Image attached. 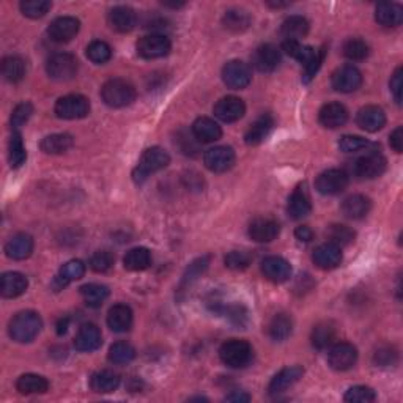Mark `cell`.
<instances>
[{"label": "cell", "instance_id": "cell-1", "mask_svg": "<svg viewBox=\"0 0 403 403\" xmlns=\"http://www.w3.org/2000/svg\"><path fill=\"white\" fill-rule=\"evenodd\" d=\"M43 320L33 311H22L11 318L8 334L17 343H28L40 334Z\"/></svg>", "mask_w": 403, "mask_h": 403}, {"label": "cell", "instance_id": "cell-2", "mask_svg": "<svg viewBox=\"0 0 403 403\" xmlns=\"http://www.w3.org/2000/svg\"><path fill=\"white\" fill-rule=\"evenodd\" d=\"M101 98L109 108H126V106L133 104V101L135 99V88L131 82L114 78L104 82V85L101 87Z\"/></svg>", "mask_w": 403, "mask_h": 403}, {"label": "cell", "instance_id": "cell-3", "mask_svg": "<svg viewBox=\"0 0 403 403\" xmlns=\"http://www.w3.org/2000/svg\"><path fill=\"white\" fill-rule=\"evenodd\" d=\"M170 164L169 153L161 147H151L142 153L139 165L134 170V180L138 183L145 181L151 174L163 170Z\"/></svg>", "mask_w": 403, "mask_h": 403}, {"label": "cell", "instance_id": "cell-4", "mask_svg": "<svg viewBox=\"0 0 403 403\" xmlns=\"http://www.w3.org/2000/svg\"><path fill=\"white\" fill-rule=\"evenodd\" d=\"M252 347L251 343L241 339H232L222 343L219 349V358L227 367L232 369H242L252 361Z\"/></svg>", "mask_w": 403, "mask_h": 403}, {"label": "cell", "instance_id": "cell-5", "mask_svg": "<svg viewBox=\"0 0 403 403\" xmlns=\"http://www.w3.org/2000/svg\"><path fill=\"white\" fill-rule=\"evenodd\" d=\"M54 112L62 120H79L90 114V101L84 94H67L58 98Z\"/></svg>", "mask_w": 403, "mask_h": 403}, {"label": "cell", "instance_id": "cell-6", "mask_svg": "<svg viewBox=\"0 0 403 403\" xmlns=\"http://www.w3.org/2000/svg\"><path fill=\"white\" fill-rule=\"evenodd\" d=\"M78 60L68 52H58L52 56L46 63V71L54 81H71L78 74Z\"/></svg>", "mask_w": 403, "mask_h": 403}, {"label": "cell", "instance_id": "cell-7", "mask_svg": "<svg viewBox=\"0 0 403 403\" xmlns=\"http://www.w3.org/2000/svg\"><path fill=\"white\" fill-rule=\"evenodd\" d=\"M170 40L163 33H150L142 37L138 44H135V49H138V54L142 58H147V60H153V58H161L165 57L170 52Z\"/></svg>", "mask_w": 403, "mask_h": 403}, {"label": "cell", "instance_id": "cell-8", "mask_svg": "<svg viewBox=\"0 0 403 403\" xmlns=\"http://www.w3.org/2000/svg\"><path fill=\"white\" fill-rule=\"evenodd\" d=\"M386 165H388L386 158H384L380 151L373 150L367 151L364 156H361L358 159L356 164H354V172H356L359 179L373 180L384 174Z\"/></svg>", "mask_w": 403, "mask_h": 403}, {"label": "cell", "instance_id": "cell-9", "mask_svg": "<svg viewBox=\"0 0 403 403\" xmlns=\"http://www.w3.org/2000/svg\"><path fill=\"white\" fill-rule=\"evenodd\" d=\"M331 84L336 92L352 93L363 85V74L353 65H342L333 73Z\"/></svg>", "mask_w": 403, "mask_h": 403}, {"label": "cell", "instance_id": "cell-10", "mask_svg": "<svg viewBox=\"0 0 403 403\" xmlns=\"http://www.w3.org/2000/svg\"><path fill=\"white\" fill-rule=\"evenodd\" d=\"M222 81L225 85L229 88H233V90L246 88L252 81L251 68L241 60H230L222 68Z\"/></svg>", "mask_w": 403, "mask_h": 403}, {"label": "cell", "instance_id": "cell-11", "mask_svg": "<svg viewBox=\"0 0 403 403\" xmlns=\"http://www.w3.org/2000/svg\"><path fill=\"white\" fill-rule=\"evenodd\" d=\"M358 349L348 342H339L331 347L328 353V363L337 372H345L356 364Z\"/></svg>", "mask_w": 403, "mask_h": 403}, {"label": "cell", "instance_id": "cell-12", "mask_svg": "<svg viewBox=\"0 0 403 403\" xmlns=\"http://www.w3.org/2000/svg\"><path fill=\"white\" fill-rule=\"evenodd\" d=\"M348 186V175L342 169H329L318 175L315 188L323 195H336L345 191Z\"/></svg>", "mask_w": 403, "mask_h": 403}, {"label": "cell", "instance_id": "cell-13", "mask_svg": "<svg viewBox=\"0 0 403 403\" xmlns=\"http://www.w3.org/2000/svg\"><path fill=\"white\" fill-rule=\"evenodd\" d=\"M216 118L224 123H235L241 120L246 114V104L245 101L238 97H224L215 104Z\"/></svg>", "mask_w": 403, "mask_h": 403}, {"label": "cell", "instance_id": "cell-14", "mask_svg": "<svg viewBox=\"0 0 403 403\" xmlns=\"http://www.w3.org/2000/svg\"><path fill=\"white\" fill-rule=\"evenodd\" d=\"M204 163L206 169L215 172V174H222L233 167L235 164V151L232 147H215L210 148L204 155Z\"/></svg>", "mask_w": 403, "mask_h": 403}, {"label": "cell", "instance_id": "cell-15", "mask_svg": "<svg viewBox=\"0 0 403 403\" xmlns=\"http://www.w3.org/2000/svg\"><path fill=\"white\" fill-rule=\"evenodd\" d=\"M79 19L73 16H60L51 22V26L47 27V33H49L51 40L57 41V43H67L79 33Z\"/></svg>", "mask_w": 403, "mask_h": 403}, {"label": "cell", "instance_id": "cell-16", "mask_svg": "<svg viewBox=\"0 0 403 403\" xmlns=\"http://www.w3.org/2000/svg\"><path fill=\"white\" fill-rule=\"evenodd\" d=\"M262 272L265 277L274 283H283L292 277V265L286 258L271 256L262 262Z\"/></svg>", "mask_w": 403, "mask_h": 403}, {"label": "cell", "instance_id": "cell-17", "mask_svg": "<svg viewBox=\"0 0 403 403\" xmlns=\"http://www.w3.org/2000/svg\"><path fill=\"white\" fill-rule=\"evenodd\" d=\"M103 345V336L97 324L85 323L82 324L78 334L74 337V347L76 349L84 353H92Z\"/></svg>", "mask_w": 403, "mask_h": 403}, {"label": "cell", "instance_id": "cell-18", "mask_svg": "<svg viewBox=\"0 0 403 403\" xmlns=\"http://www.w3.org/2000/svg\"><path fill=\"white\" fill-rule=\"evenodd\" d=\"M109 26L114 28L115 32L128 33L138 26V15L131 7H124V5H118L114 7L108 15Z\"/></svg>", "mask_w": 403, "mask_h": 403}, {"label": "cell", "instance_id": "cell-19", "mask_svg": "<svg viewBox=\"0 0 403 403\" xmlns=\"http://www.w3.org/2000/svg\"><path fill=\"white\" fill-rule=\"evenodd\" d=\"M312 211V202L306 185H299L288 197L287 213L292 219H302Z\"/></svg>", "mask_w": 403, "mask_h": 403}, {"label": "cell", "instance_id": "cell-20", "mask_svg": "<svg viewBox=\"0 0 403 403\" xmlns=\"http://www.w3.org/2000/svg\"><path fill=\"white\" fill-rule=\"evenodd\" d=\"M302 375H304V369H302L301 365L286 367V369H282L279 373H276L274 378H272L268 386V393L271 395L286 393L288 388H292L295 383L299 381V378Z\"/></svg>", "mask_w": 403, "mask_h": 403}, {"label": "cell", "instance_id": "cell-21", "mask_svg": "<svg viewBox=\"0 0 403 403\" xmlns=\"http://www.w3.org/2000/svg\"><path fill=\"white\" fill-rule=\"evenodd\" d=\"M356 123L367 133H377L386 124V114L378 106H365L356 115Z\"/></svg>", "mask_w": 403, "mask_h": 403}, {"label": "cell", "instance_id": "cell-22", "mask_svg": "<svg viewBox=\"0 0 403 403\" xmlns=\"http://www.w3.org/2000/svg\"><path fill=\"white\" fill-rule=\"evenodd\" d=\"M254 67L262 73H271L281 63V52L274 44H262L257 47L252 57Z\"/></svg>", "mask_w": 403, "mask_h": 403}, {"label": "cell", "instance_id": "cell-23", "mask_svg": "<svg viewBox=\"0 0 403 403\" xmlns=\"http://www.w3.org/2000/svg\"><path fill=\"white\" fill-rule=\"evenodd\" d=\"M279 224L268 217H257L249 225V236L256 242H271L279 236Z\"/></svg>", "mask_w": 403, "mask_h": 403}, {"label": "cell", "instance_id": "cell-24", "mask_svg": "<svg viewBox=\"0 0 403 403\" xmlns=\"http://www.w3.org/2000/svg\"><path fill=\"white\" fill-rule=\"evenodd\" d=\"M318 120L322 126L328 129H337L343 126L348 120V110L340 103H328L324 104L318 112Z\"/></svg>", "mask_w": 403, "mask_h": 403}, {"label": "cell", "instance_id": "cell-25", "mask_svg": "<svg viewBox=\"0 0 403 403\" xmlns=\"http://www.w3.org/2000/svg\"><path fill=\"white\" fill-rule=\"evenodd\" d=\"M312 260L318 268L334 270L342 262V251L339 246L333 245V242H324V245L318 246L315 251H313Z\"/></svg>", "mask_w": 403, "mask_h": 403}, {"label": "cell", "instance_id": "cell-26", "mask_svg": "<svg viewBox=\"0 0 403 403\" xmlns=\"http://www.w3.org/2000/svg\"><path fill=\"white\" fill-rule=\"evenodd\" d=\"M33 238L27 233H17L11 236L7 245H5V254L11 260H26L32 256L33 252Z\"/></svg>", "mask_w": 403, "mask_h": 403}, {"label": "cell", "instance_id": "cell-27", "mask_svg": "<svg viewBox=\"0 0 403 403\" xmlns=\"http://www.w3.org/2000/svg\"><path fill=\"white\" fill-rule=\"evenodd\" d=\"M28 287L27 277L21 274V272L10 271L5 272L0 279V293H2L3 298L13 299L26 293V290Z\"/></svg>", "mask_w": 403, "mask_h": 403}, {"label": "cell", "instance_id": "cell-28", "mask_svg": "<svg viewBox=\"0 0 403 403\" xmlns=\"http://www.w3.org/2000/svg\"><path fill=\"white\" fill-rule=\"evenodd\" d=\"M192 135L202 144H211V142L221 139L222 129L213 118L200 117L192 124Z\"/></svg>", "mask_w": 403, "mask_h": 403}, {"label": "cell", "instance_id": "cell-29", "mask_svg": "<svg viewBox=\"0 0 403 403\" xmlns=\"http://www.w3.org/2000/svg\"><path fill=\"white\" fill-rule=\"evenodd\" d=\"M108 326L114 333H126L133 326V311L126 304L112 306L108 312Z\"/></svg>", "mask_w": 403, "mask_h": 403}, {"label": "cell", "instance_id": "cell-30", "mask_svg": "<svg viewBox=\"0 0 403 403\" xmlns=\"http://www.w3.org/2000/svg\"><path fill=\"white\" fill-rule=\"evenodd\" d=\"M274 128V118H272L270 114H263L260 115L256 122H254L249 129L246 131L245 140L247 145H258L268 138L270 133Z\"/></svg>", "mask_w": 403, "mask_h": 403}, {"label": "cell", "instance_id": "cell-31", "mask_svg": "<svg viewBox=\"0 0 403 403\" xmlns=\"http://www.w3.org/2000/svg\"><path fill=\"white\" fill-rule=\"evenodd\" d=\"M370 208H372V202L369 197H365V195H361V194H353L343 200L340 210L343 213V216L356 221V219H363L369 215Z\"/></svg>", "mask_w": 403, "mask_h": 403}, {"label": "cell", "instance_id": "cell-32", "mask_svg": "<svg viewBox=\"0 0 403 403\" xmlns=\"http://www.w3.org/2000/svg\"><path fill=\"white\" fill-rule=\"evenodd\" d=\"M74 145V139L71 134L60 133V134H51L41 140L40 148L46 155H63L68 150H71Z\"/></svg>", "mask_w": 403, "mask_h": 403}, {"label": "cell", "instance_id": "cell-33", "mask_svg": "<svg viewBox=\"0 0 403 403\" xmlns=\"http://www.w3.org/2000/svg\"><path fill=\"white\" fill-rule=\"evenodd\" d=\"M375 19L383 27H399L403 21V8L399 3L383 2L375 10Z\"/></svg>", "mask_w": 403, "mask_h": 403}, {"label": "cell", "instance_id": "cell-34", "mask_svg": "<svg viewBox=\"0 0 403 403\" xmlns=\"http://www.w3.org/2000/svg\"><path fill=\"white\" fill-rule=\"evenodd\" d=\"M120 386V377L112 370H99L90 378V388L98 394H109Z\"/></svg>", "mask_w": 403, "mask_h": 403}, {"label": "cell", "instance_id": "cell-35", "mask_svg": "<svg viewBox=\"0 0 403 403\" xmlns=\"http://www.w3.org/2000/svg\"><path fill=\"white\" fill-rule=\"evenodd\" d=\"M16 389L24 395L46 394L47 389H49V383H47L44 377L35 375V373H26V375L17 378Z\"/></svg>", "mask_w": 403, "mask_h": 403}, {"label": "cell", "instance_id": "cell-36", "mask_svg": "<svg viewBox=\"0 0 403 403\" xmlns=\"http://www.w3.org/2000/svg\"><path fill=\"white\" fill-rule=\"evenodd\" d=\"M337 334L336 324L333 322H320L318 324L313 326L312 329V345L318 349H324L331 347L334 343Z\"/></svg>", "mask_w": 403, "mask_h": 403}, {"label": "cell", "instance_id": "cell-37", "mask_svg": "<svg viewBox=\"0 0 403 403\" xmlns=\"http://www.w3.org/2000/svg\"><path fill=\"white\" fill-rule=\"evenodd\" d=\"M293 331V320L287 313H277L268 326V334L274 342L287 340Z\"/></svg>", "mask_w": 403, "mask_h": 403}, {"label": "cell", "instance_id": "cell-38", "mask_svg": "<svg viewBox=\"0 0 403 403\" xmlns=\"http://www.w3.org/2000/svg\"><path fill=\"white\" fill-rule=\"evenodd\" d=\"M124 270L128 271H144L150 268L151 265V252L147 247H134L126 252L123 258Z\"/></svg>", "mask_w": 403, "mask_h": 403}, {"label": "cell", "instance_id": "cell-39", "mask_svg": "<svg viewBox=\"0 0 403 403\" xmlns=\"http://www.w3.org/2000/svg\"><path fill=\"white\" fill-rule=\"evenodd\" d=\"M251 22H252L251 15H249L247 11L240 10V8L225 11V15L222 17L224 27L227 28V31L235 32V33L247 31L249 26H251Z\"/></svg>", "mask_w": 403, "mask_h": 403}, {"label": "cell", "instance_id": "cell-40", "mask_svg": "<svg viewBox=\"0 0 403 403\" xmlns=\"http://www.w3.org/2000/svg\"><path fill=\"white\" fill-rule=\"evenodd\" d=\"M307 32H309V21L302 16L287 17V19L282 22L281 27V33L283 35V38L287 40L298 41V38L306 37Z\"/></svg>", "mask_w": 403, "mask_h": 403}, {"label": "cell", "instance_id": "cell-41", "mask_svg": "<svg viewBox=\"0 0 403 403\" xmlns=\"http://www.w3.org/2000/svg\"><path fill=\"white\" fill-rule=\"evenodd\" d=\"M26 73H27V65L26 62H24V58L17 56H10L3 58L2 74L8 82H13V84H16V82H19L26 78Z\"/></svg>", "mask_w": 403, "mask_h": 403}, {"label": "cell", "instance_id": "cell-42", "mask_svg": "<svg viewBox=\"0 0 403 403\" xmlns=\"http://www.w3.org/2000/svg\"><path fill=\"white\" fill-rule=\"evenodd\" d=\"M27 159V150L26 145H24L22 135L19 131H13L10 138V145H8V161L11 169H19L21 165L26 163Z\"/></svg>", "mask_w": 403, "mask_h": 403}, {"label": "cell", "instance_id": "cell-43", "mask_svg": "<svg viewBox=\"0 0 403 403\" xmlns=\"http://www.w3.org/2000/svg\"><path fill=\"white\" fill-rule=\"evenodd\" d=\"M84 274H85L84 262H81V260H69V262H67L62 266L56 281L60 283V287H65L69 282L82 279Z\"/></svg>", "mask_w": 403, "mask_h": 403}, {"label": "cell", "instance_id": "cell-44", "mask_svg": "<svg viewBox=\"0 0 403 403\" xmlns=\"http://www.w3.org/2000/svg\"><path fill=\"white\" fill-rule=\"evenodd\" d=\"M81 295L87 306L99 307L109 298V288L106 286H101V283H87V286L81 287Z\"/></svg>", "mask_w": 403, "mask_h": 403}, {"label": "cell", "instance_id": "cell-45", "mask_svg": "<svg viewBox=\"0 0 403 403\" xmlns=\"http://www.w3.org/2000/svg\"><path fill=\"white\" fill-rule=\"evenodd\" d=\"M108 358L112 364L123 365L129 364L135 358V349L128 342H115L114 345H110Z\"/></svg>", "mask_w": 403, "mask_h": 403}, {"label": "cell", "instance_id": "cell-46", "mask_svg": "<svg viewBox=\"0 0 403 403\" xmlns=\"http://www.w3.org/2000/svg\"><path fill=\"white\" fill-rule=\"evenodd\" d=\"M326 235H328L329 242H333V245L339 247L352 245V242L354 241V236H356L353 229H349L348 225H342V224L329 225L328 230H326Z\"/></svg>", "mask_w": 403, "mask_h": 403}, {"label": "cell", "instance_id": "cell-47", "mask_svg": "<svg viewBox=\"0 0 403 403\" xmlns=\"http://www.w3.org/2000/svg\"><path fill=\"white\" fill-rule=\"evenodd\" d=\"M369 52H370L369 44L361 38H349L345 41V43H343V56H345L348 60L361 62V60H364V58H367Z\"/></svg>", "mask_w": 403, "mask_h": 403}, {"label": "cell", "instance_id": "cell-48", "mask_svg": "<svg viewBox=\"0 0 403 403\" xmlns=\"http://www.w3.org/2000/svg\"><path fill=\"white\" fill-rule=\"evenodd\" d=\"M339 148L343 153H358V151H373L377 148V144L367 140L359 135H343L339 140Z\"/></svg>", "mask_w": 403, "mask_h": 403}, {"label": "cell", "instance_id": "cell-49", "mask_svg": "<svg viewBox=\"0 0 403 403\" xmlns=\"http://www.w3.org/2000/svg\"><path fill=\"white\" fill-rule=\"evenodd\" d=\"M19 7L24 16L31 17V19H40L49 13L52 3L49 0H24Z\"/></svg>", "mask_w": 403, "mask_h": 403}, {"label": "cell", "instance_id": "cell-50", "mask_svg": "<svg viewBox=\"0 0 403 403\" xmlns=\"http://www.w3.org/2000/svg\"><path fill=\"white\" fill-rule=\"evenodd\" d=\"M87 57L90 58L93 63L103 65L110 60L112 49L106 41H99V40L92 41V43L87 46Z\"/></svg>", "mask_w": 403, "mask_h": 403}, {"label": "cell", "instance_id": "cell-51", "mask_svg": "<svg viewBox=\"0 0 403 403\" xmlns=\"http://www.w3.org/2000/svg\"><path fill=\"white\" fill-rule=\"evenodd\" d=\"M343 399L349 403H369L377 399V394L369 386H353L347 390Z\"/></svg>", "mask_w": 403, "mask_h": 403}, {"label": "cell", "instance_id": "cell-52", "mask_svg": "<svg viewBox=\"0 0 403 403\" xmlns=\"http://www.w3.org/2000/svg\"><path fill=\"white\" fill-rule=\"evenodd\" d=\"M115 263L114 254L109 251H98L94 252L90 258V268L94 272H108L112 270Z\"/></svg>", "mask_w": 403, "mask_h": 403}, {"label": "cell", "instance_id": "cell-53", "mask_svg": "<svg viewBox=\"0 0 403 403\" xmlns=\"http://www.w3.org/2000/svg\"><path fill=\"white\" fill-rule=\"evenodd\" d=\"M33 114V106L31 103H27V101H24V103L17 104L13 114H11V126H13V131H19V128L22 124H26L28 118L32 117Z\"/></svg>", "mask_w": 403, "mask_h": 403}, {"label": "cell", "instance_id": "cell-54", "mask_svg": "<svg viewBox=\"0 0 403 403\" xmlns=\"http://www.w3.org/2000/svg\"><path fill=\"white\" fill-rule=\"evenodd\" d=\"M251 262H252L251 254H247L245 251H233L227 254V257H225V266L235 271L246 270L247 266L251 265Z\"/></svg>", "mask_w": 403, "mask_h": 403}, {"label": "cell", "instance_id": "cell-55", "mask_svg": "<svg viewBox=\"0 0 403 403\" xmlns=\"http://www.w3.org/2000/svg\"><path fill=\"white\" fill-rule=\"evenodd\" d=\"M206 268H208V257H202L199 260H195L194 263L189 265V268L186 271V274H185V279H183V282L185 283H191L192 281L197 279V277L204 272Z\"/></svg>", "mask_w": 403, "mask_h": 403}, {"label": "cell", "instance_id": "cell-56", "mask_svg": "<svg viewBox=\"0 0 403 403\" xmlns=\"http://www.w3.org/2000/svg\"><path fill=\"white\" fill-rule=\"evenodd\" d=\"M282 49L287 52V54L290 57H293L296 58V60L301 62L302 60V57H304L306 54V49H307V46H302L299 41H295V40H286L282 43Z\"/></svg>", "mask_w": 403, "mask_h": 403}, {"label": "cell", "instance_id": "cell-57", "mask_svg": "<svg viewBox=\"0 0 403 403\" xmlns=\"http://www.w3.org/2000/svg\"><path fill=\"white\" fill-rule=\"evenodd\" d=\"M402 74H403V69H402V67H399L394 71L393 78H390V82H389L390 92H393L397 104H402V87H403Z\"/></svg>", "mask_w": 403, "mask_h": 403}, {"label": "cell", "instance_id": "cell-58", "mask_svg": "<svg viewBox=\"0 0 403 403\" xmlns=\"http://www.w3.org/2000/svg\"><path fill=\"white\" fill-rule=\"evenodd\" d=\"M397 361V353L393 352L390 348H380L375 353V364L386 367V365H393Z\"/></svg>", "mask_w": 403, "mask_h": 403}, {"label": "cell", "instance_id": "cell-59", "mask_svg": "<svg viewBox=\"0 0 403 403\" xmlns=\"http://www.w3.org/2000/svg\"><path fill=\"white\" fill-rule=\"evenodd\" d=\"M390 147L394 148V151L397 153H402L403 151V128L402 126H397L393 134H390Z\"/></svg>", "mask_w": 403, "mask_h": 403}, {"label": "cell", "instance_id": "cell-60", "mask_svg": "<svg viewBox=\"0 0 403 403\" xmlns=\"http://www.w3.org/2000/svg\"><path fill=\"white\" fill-rule=\"evenodd\" d=\"M229 313V317L232 318V322H235L236 324H242V323H246V320H247V312L242 309L241 306H233V307H230V309L227 311Z\"/></svg>", "mask_w": 403, "mask_h": 403}, {"label": "cell", "instance_id": "cell-61", "mask_svg": "<svg viewBox=\"0 0 403 403\" xmlns=\"http://www.w3.org/2000/svg\"><path fill=\"white\" fill-rule=\"evenodd\" d=\"M295 236L301 242H311L313 240V232L311 227H307V225H299V227L295 230Z\"/></svg>", "mask_w": 403, "mask_h": 403}, {"label": "cell", "instance_id": "cell-62", "mask_svg": "<svg viewBox=\"0 0 403 403\" xmlns=\"http://www.w3.org/2000/svg\"><path fill=\"white\" fill-rule=\"evenodd\" d=\"M225 400H227V402H249V400H251V395L235 390V393H232L230 395L225 397Z\"/></svg>", "mask_w": 403, "mask_h": 403}, {"label": "cell", "instance_id": "cell-63", "mask_svg": "<svg viewBox=\"0 0 403 403\" xmlns=\"http://www.w3.org/2000/svg\"><path fill=\"white\" fill-rule=\"evenodd\" d=\"M67 329H68V320L67 318L60 320V322H58V324H57V333L62 336V334L67 333Z\"/></svg>", "mask_w": 403, "mask_h": 403}]
</instances>
